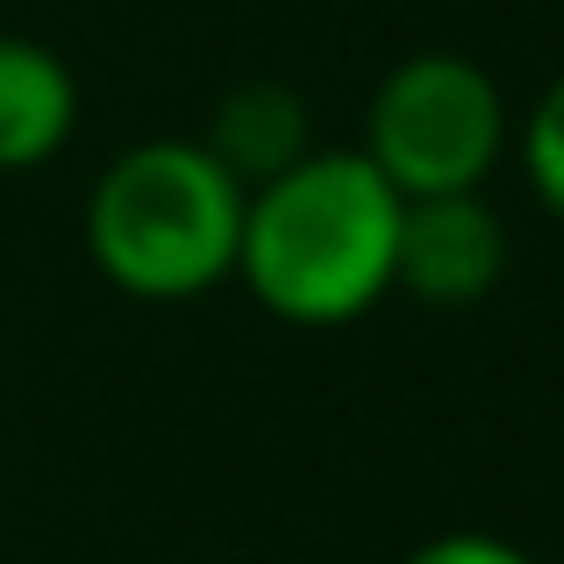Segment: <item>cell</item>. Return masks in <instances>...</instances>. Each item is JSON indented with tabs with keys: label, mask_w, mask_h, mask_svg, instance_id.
Returning a JSON list of instances; mask_svg holds the SVG:
<instances>
[{
	"label": "cell",
	"mask_w": 564,
	"mask_h": 564,
	"mask_svg": "<svg viewBox=\"0 0 564 564\" xmlns=\"http://www.w3.org/2000/svg\"><path fill=\"white\" fill-rule=\"evenodd\" d=\"M400 193L350 143H315L286 172L243 193L236 236V286L286 329H344L365 322L393 293L400 243Z\"/></svg>",
	"instance_id": "6da1fadb"
},
{
	"label": "cell",
	"mask_w": 564,
	"mask_h": 564,
	"mask_svg": "<svg viewBox=\"0 0 564 564\" xmlns=\"http://www.w3.org/2000/svg\"><path fill=\"white\" fill-rule=\"evenodd\" d=\"M243 193L200 137H143L86 193V258L129 301L186 307L236 279Z\"/></svg>",
	"instance_id": "7a4b0ae2"
},
{
	"label": "cell",
	"mask_w": 564,
	"mask_h": 564,
	"mask_svg": "<svg viewBox=\"0 0 564 564\" xmlns=\"http://www.w3.org/2000/svg\"><path fill=\"white\" fill-rule=\"evenodd\" d=\"M514 137L500 79L465 51H408L365 100L358 151L400 200L422 193H486Z\"/></svg>",
	"instance_id": "3957f363"
},
{
	"label": "cell",
	"mask_w": 564,
	"mask_h": 564,
	"mask_svg": "<svg viewBox=\"0 0 564 564\" xmlns=\"http://www.w3.org/2000/svg\"><path fill=\"white\" fill-rule=\"evenodd\" d=\"M508 272V221L486 207V193H422L400 207L393 243V293L422 307H471Z\"/></svg>",
	"instance_id": "277c9868"
},
{
	"label": "cell",
	"mask_w": 564,
	"mask_h": 564,
	"mask_svg": "<svg viewBox=\"0 0 564 564\" xmlns=\"http://www.w3.org/2000/svg\"><path fill=\"white\" fill-rule=\"evenodd\" d=\"M79 129V79L36 36L0 29V180L51 165Z\"/></svg>",
	"instance_id": "5b68a950"
},
{
	"label": "cell",
	"mask_w": 564,
	"mask_h": 564,
	"mask_svg": "<svg viewBox=\"0 0 564 564\" xmlns=\"http://www.w3.org/2000/svg\"><path fill=\"white\" fill-rule=\"evenodd\" d=\"M200 143H207V151H215L243 186H258V180H272V172H286L293 158L315 151V115H307V100L293 94V86L250 79V86H236V94L215 100Z\"/></svg>",
	"instance_id": "8992f818"
},
{
	"label": "cell",
	"mask_w": 564,
	"mask_h": 564,
	"mask_svg": "<svg viewBox=\"0 0 564 564\" xmlns=\"http://www.w3.org/2000/svg\"><path fill=\"white\" fill-rule=\"evenodd\" d=\"M508 151H514V165H522L529 193H536V207L564 221V72L529 100V115L514 122Z\"/></svg>",
	"instance_id": "52a82bcc"
},
{
	"label": "cell",
	"mask_w": 564,
	"mask_h": 564,
	"mask_svg": "<svg viewBox=\"0 0 564 564\" xmlns=\"http://www.w3.org/2000/svg\"><path fill=\"white\" fill-rule=\"evenodd\" d=\"M400 564H536V557H529L522 543L494 536V529H443V536L414 543Z\"/></svg>",
	"instance_id": "ba28073f"
}]
</instances>
